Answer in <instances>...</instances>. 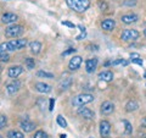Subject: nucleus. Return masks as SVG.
Returning <instances> with one entry per match:
<instances>
[{
    "mask_svg": "<svg viewBox=\"0 0 146 138\" xmlns=\"http://www.w3.org/2000/svg\"><path fill=\"white\" fill-rule=\"evenodd\" d=\"M66 4L77 12H84L90 6V0H66Z\"/></svg>",
    "mask_w": 146,
    "mask_h": 138,
    "instance_id": "obj_1",
    "label": "nucleus"
},
{
    "mask_svg": "<svg viewBox=\"0 0 146 138\" xmlns=\"http://www.w3.org/2000/svg\"><path fill=\"white\" fill-rule=\"evenodd\" d=\"M94 100V95L93 94H89V93H82L79 95H77L73 98L72 100V104L74 107H83L85 104H89Z\"/></svg>",
    "mask_w": 146,
    "mask_h": 138,
    "instance_id": "obj_2",
    "label": "nucleus"
},
{
    "mask_svg": "<svg viewBox=\"0 0 146 138\" xmlns=\"http://www.w3.org/2000/svg\"><path fill=\"white\" fill-rule=\"evenodd\" d=\"M6 50L7 52H15V50H21L27 45L26 39H12L10 42H6Z\"/></svg>",
    "mask_w": 146,
    "mask_h": 138,
    "instance_id": "obj_3",
    "label": "nucleus"
},
{
    "mask_svg": "<svg viewBox=\"0 0 146 138\" xmlns=\"http://www.w3.org/2000/svg\"><path fill=\"white\" fill-rule=\"evenodd\" d=\"M25 32V28L20 25H12V26H9L7 28L5 29V36L7 38H15V37L21 36L22 33Z\"/></svg>",
    "mask_w": 146,
    "mask_h": 138,
    "instance_id": "obj_4",
    "label": "nucleus"
},
{
    "mask_svg": "<svg viewBox=\"0 0 146 138\" xmlns=\"http://www.w3.org/2000/svg\"><path fill=\"white\" fill-rule=\"evenodd\" d=\"M140 33L136 29H124L121 34V39L124 42H131V40H136L139 38Z\"/></svg>",
    "mask_w": 146,
    "mask_h": 138,
    "instance_id": "obj_5",
    "label": "nucleus"
},
{
    "mask_svg": "<svg viewBox=\"0 0 146 138\" xmlns=\"http://www.w3.org/2000/svg\"><path fill=\"white\" fill-rule=\"evenodd\" d=\"M110 132H111V123L106 120H102L100 122V135H101V137L106 138L108 137Z\"/></svg>",
    "mask_w": 146,
    "mask_h": 138,
    "instance_id": "obj_6",
    "label": "nucleus"
},
{
    "mask_svg": "<svg viewBox=\"0 0 146 138\" xmlns=\"http://www.w3.org/2000/svg\"><path fill=\"white\" fill-rule=\"evenodd\" d=\"M77 114H78L79 116L84 117V119H88V120H93L94 116H95L94 111H91L90 109L84 108V107H82V108H79L78 110H77Z\"/></svg>",
    "mask_w": 146,
    "mask_h": 138,
    "instance_id": "obj_7",
    "label": "nucleus"
},
{
    "mask_svg": "<svg viewBox=\"0 0 146 138\" xmlns=\"http://www.w3.org/2000/svg\"><path fill=\"white\" fill-rule=\"evenodd\" d=\"M98 67V59L96 58H93V59H88L85 62V70L88 73H93L95 72Z\"/></svg>",
    "mask_w": 146,
    "mask_h": 138,
    "instance_id": "obj_8",
    "label": "nucleus"
},
{
    "mask_svg": "<svg viewBox=\"0 0 146 138\" xmlns=\"http://www.w3.org/2000/svg\"><path fill=\"white\" fill-rule=\"evenodd\" d=\"M121 20H122L123 23L131 25V23H135V22L139 20V16L135 15V13H127V15H123L121 17Z\"/></svg>",
    "mask_w": 146,
    "mask_h": 138,
    "instance_id": "obj_9",
    "label": "nucleus"
},
{
    "mask_svg": "<svg viewBox=\"0 0 146 138\" xmlns=\"http://www.w3.org/2000/svg\"><path fill=\"white\" fill-rule=\"evenodd\" d=\"M16 21H17V15H15V13H12V12H6V13H4V15L1 16V22L3 23L10 25V23H15Z\"/></svg>",
    "mask_w": 146,
    "mask_h": 138,
    "instance_id": "obj_10",
    "label": "nucleus"
},
{
    "mask_svg": "<svg viewBox=\"0 0 146 138\" xmlns=\"http://www.w3.org/2000/svg\"><path fill=\"white\" fill-rule=\"evenodd\" d=\"M22 72H23V67L22 66H11L7 71V75L10 78H17Z\"/></svg>",
    "mask_w": 146,
    "mask_h": 138,
    "instance_id": "obj_11",
    "label": "nucleus"
},
{
    "mask_svg": "<svg viewBox=\"0 0 146 138\" xmlns=\"http://www.w3.org/2000/svg\"><path fill=\"white\" fill-rule=\"evenodd\" d=\"M113 110H115V105H113V103H111V102H104L101 104V114L110 115V114L113 113Z\"/></svg>",
    "mask_w": 146,
    "mask_h": 138,
    "instance_id": "obj_12",
    "label": "nucleus"
},
{
    "mask_svg": "<svg viewBox=\"0 0 146 138\" xmlns=\"http://www.w3.org/2000/svg\"><path fill=\"white\" fill-rule=\"evenodd\" d=\"M80 64H82V58L80 56H73L71 59L70 64H68V68H70L71 71H76V70L79 68Z\"/></svg>",
    "mask_w": 146,
    "mask_h": 138,
    "instance_id": "obj_13",
    "label": "nucleus"
},
{
    "mask_svg": "<svg viewBox=\"0 0 146 138\" xmlns=\"http://www.w3.org/2000/svg\"><path fill=\"white\" fill-rule=\"evenodd\" d=\"M20 86H21V83L18 81H12L11 83H9L7 86H6V89H7V93L10 94V95H13L15 93H17V90L20 89Z\"/></svg>",
    "mask_w": 146,
    "mask_h": 138,
    "instance_id": "obj_14",
    "label": "nucleus"
},
{
    "mask_svg": "<svg viewBox=\"0 0 146 138\" xmlns=\"http://www.w3.org/2000/svg\"><path fill=\"white\" fill-rule=\"evenodd\" d=\"M101 27H102V29H105V31H113L115 29V27H116V21L112 20V18H106V20L102 21Z\"/></svg>",
    "mask_w": 146,
    "mask_h": 138,
    "instance_id": "obj_15",
    "label": "nucleus"
},
{
    "mask_svg": "<svg viewBox=\"0 0 146 138\" xmlns=\"http://www.w3.org/2000/svg\"><path fill=\"white\" fill-rule=\"evenodd\" d=\"M35 89L39 92V93H50L51 92V86H49L46 83H44V82H38V83H35Z\"/></svg>",
    "mask_w": 146,
    "mask_h": 138,
    "instance_id": "obj_16",
    "label": "nucleus"
},
{
    "mask_svg": "<svg viewBox=\"0 0 146 138\" xmlns=\"http://www.w3.org/2000/svg\"><path fill=\"white\" fill-rule=\"evenodd\" d=\"M21 128L25 132H32V131H34V128H35V125L33 122H31V121H28L26 119L25 121H21Z\"/></svg>",
    "mask_w": 146,
    "mask_h": 138,
    "instance_id": "obj_17",
    "label": "nucleus"
},
{
    "mask_svg": "<svg viewBox=\"0 0 146 138\" xmlns=\"http://www.w3.org/2000/svg\"><path fill=\"white\" fill-rule=\"evenodd\" d=\"M29 49H31V53H33L34 55H36V54L40 53L42 44H40L39 42H36V40H34V42H31L29 43Z\"/></svg>",
    "mask_w": 146,
    "mask_h": 138,
    "instance_id": "obj_18",
    "label": "nucleus"
},
{
    "mask_svg": "<svg viewBox=\"0 0 146 138\" xmlns=\"http://www.w3.org/2000/svg\"><path fill=\"white\" fill-rule=\"evenodd\" d=\"M99 78L101 81H105V82H111L113 80V73L111 71H102L99 75Z\"/></svg>",
    "mask_w": 146,
    "mask_h": 138,
    "instance_id": "obj_19",
    "label": "nucleus"
},
{
    "mask_svg": "<svg viewBox=\"0 0 146 138\" xmlns=\"http://www.w3.org/2000/svg\"><path fill=\"white\" fill-rule=\"evenodd\" d=\"M139 108V104L135 102V100H129V102L127 103L125 105V110L128 113H131V111H135V110H138Z\"/></svg>",
    "mask_w": 146,
    "mask_h": 138,
    "instance_id": "obj_20",
    "label": "nucleus"
},
{
    "mask_svg": "<svg viewBox=\"0 0 146 138\" xmlns=\"http://www.w3.org/2000/svg\"><path fill=\"white\" fill-rule=\"evenodd\" d=\"M72 82H73V80L71 77L63 78V81H61V83H60V88L61 89H68L72 86Z\"/></svg>",
    "mask_w": 146,
    "mask_h": 138,
    "instance_id": "obj_21",
    "label": "nucleus"
},
{
    "mask_svg": "<svg viewBox=\"0 0 146 138\" xmlns=\"http://www.w3.org/2000/svg\"><path fill=\"white\" fill-rule=\"evenodd\" d=\"M7 138H25V135L22 132H18V131H9L7 132Z\"/></svg>",
    "mask_w": 146,
    "mask_h": 138,
    "instance_id": "obj_22",
    "label": "nucleus"
},
{
    "mask_svg": "<svg viewBox=\"0 0 146 138\" xmlns=\"http://www.w3.org/2000/svg\"><path fill=\"white\" fill-rule=\"evenodd\" d=\"M25 64H26V66H27V68H28V70H33L34 66H35L34 59H32V58H27L26 61H25Z\"/></svg>",
    "mask_w": 146,
    "mask_h": 138,
    "instance_id": "obj_23",
    "label": "nucleus"
},
{
    "mask_svg": "<svg viewBox=\"0 0 146 138\" xmlns=\"http://www.w3.org/2000/svg\"><path fill=\"white\" fill-rule=\"evenodd\" d=\"M123 123H124L125 126V135H131V132H133V127H131V123L127 120H123Z\"/></svg>",
    "mask_w": 146,
    "mask_h": 138,
    "instance_id": "obj_24",
    "label": "nucleus"
},
{
    "mask_svg": "<svg viewBox=\"0 0 146 138\" xmlns=\"http://www.w3.org/2000/svg\"><path fill=\"white\" fill-rule=\"evenodd\" d=\"M56 121H57V123H58V125H60L61 127H63V128L67 127V121L65 120V117H63L62 115H58V116L56 117Z\"/></svg>",
    "mask_w": 146,
    "mask_h": 138,
    "instance_id": "obj_25",
    "label": "nucleus"
},
{
    "mask_svg": "<svg viewBox=\"0 0 146 138\" xmlns=\"http://www.w3.org/2000/svg\"><path fill=\"white\" fill-rule=\"evenodd\" d=\"M78 27H79V29H80V34L77 37V40H82V39H84L85 37H86V31H85V28L82 25H78Z\"/></svg>",
    "mask_w": 146,
    "mask_h": 138,
    "instance_id": "obj_26",
    "label": "nucleus"
},
{
    "mask_svg": "<svg viewBox=\"0 0 146 138\" xmlns=\"http://www.w3.org/2000/svg\"><path fill=\"white\" fill-rule=\"evenodd\" d=\"M36 76L43 77V78H54L52 73H49V72H45V71H38L36 72Z\"/></svg>",
    "mask_w": 146,
    "mask_h": 138,
    "instance_id": "obj_27",
    "label": "nucleus"
},
{
    "mask_svg": "<svg viewBox=\"0 0 146 138\" xmlns=\"http://www.w3.org/2000/svg\"><path fill=\"white\" fill-rule=\"evenodd\" d=\"M111 65H112V66H117V65H123V66H127V65H128V61H127V60H123V59H118V60L111 61Z\"/></svg>",
    "mask_w": 146,
    "mask_h": 138,
    "instance_id": "obj_28",
    "label": "nucleus"
},
{
    "mask_svg": "<svg viewBox=\"0 0 146 138\" xmlns=\"http://www.w3.org/2000/svg\"><path fill=\"white\" fill-rule=\"evenodd\" d=\"M9 60H10V56H9V54L6 52H0V61L7 62Z\"/></svg>",
    "mask_w": 146,
    "mask_h": 138,
    "instance_id": "obj_29",
    "label": "nucleus"
},
{
    "mask_svg": "<svg viewBox=\"0 0 146 138\" xmlns=\"http://www.w3.org/2000/svg\"><path fill=\"white\" fill-rule=\"evenodd\" d=\"M33 138H49V137L46 135V132H44V131H36L34 133Z\"/></svg>",
    "mask_w": 146,
    "mask_h": 138,
    "instance_id": "obj_30",
    "label": "nucleus"
},
{
    "mask_svg": "<svg viewBox=\"0 0 146 138\" xmlns=\"http://www.w3.org/2000/svg\"><path fill=\"white\" fill-rule=\"evenodd\" d=\"M6 123H7V117L4 116V115H0V130L5 127Z\"/></svg>",
    "mask_w": 146,
    "mask_h": 138,
    "instance_id": "obj_31",
    "label": "nucleus"
},
{
    "mask_svg": "<svg viewBox=\"0 0 146 138\" xmlns=\"http://www.w3.org/2000/svg\"><path fill=\"white\" fill-rule=\"evenodd\" d=\"M99 7H100V10L101 11H106L108 6H107V4L105 3V1H99Z\"/></svg>",
    "mask_w": 146,
    "mask_h": 138,
    "instance_id": "obj_32",
    "label": "nucleus"
},
{
    "mask_svg": "<svg viewBox=\"0 0 146 138\" xmlns=\"http://www.w3.org/2000/svg\"><path fill=\"white\" fill-rule=\"evenodd\" d=\"M135 4H136V0H125L124 1L125 6H134Z\"/></svg>",
    "mask_w": 146,
    "mask_h": 138,
    "instance_id": "obj_33",
    "label": "nucleus"
},
{
    "mask_svg": "<svg viewBox=\"0 0 146 138\" xmlns=\"http://www.w3.org/2000/svg\"><path fill=\"white\" fill-rule=\"evenodd\" d=\"M62 25H63V26L70 27V28H76V25H74V23H72V22H68V21H63V22H62Z\"/></svg>",
    "mask_w": 146,
    "mask_h": 138,
    "instance_id": "obj_34",
    "label": "nucleus"
},
{
    "mask_svg": "<svg viewBox=\"0 0 146 138\" xmlns=\"http://www.w3.org/2000/svg\"><path fill=\"white\" fill-rule=\"evenodd\" d=\"M72 53H76V49L71 48V49L66 50V52H63V53H62V56H66V55H70V54H72Z\"/></svg>",
    "mask_w": 146,
    "mask_h": 138,
    "instance_id": "obj_35",
    "label": "nucleus"
},
{
    "mask_svg": "<svg viewBox=\"0 0 146 138\" xmlns=\"http://www.w3.org/2000/svg\"><path fill=\"white\" fill-rule=\"evenodd\" d=\"M131 62H134V64H138V65H143V60L139 58V59H131Z\"/></svg>",
    "mask_w": 146,
    "mask_h": 138,
    "instance_id": "obj_36",
    "label": "nucleus"
},
{
    "mask_svg": "<svg viewBox=\"0 0 146 138\" xmlns=\"http://www.w3.org/2000/svg\"><path fill=\"white\" fill-rule=\"evenodd\" d=\"M54 105H55V100L54 99H50V107H49L50 111H52V110H54Z\"/></svg>",
    "mask_w": 146,
    "mask_h": 138,
    "instance_id": "obj_37",
    "label": "nucleus"
},
{
    "mask_svg": "<svg viewBox=\"0 0 146 138\" xmlns=\"http://www.w3.org/2000/svg\"><path fill=\"white\" fill-rule=\"evenodd\" d=\"M139 58H140V55H139V54H136V53L130 54V59H139Z\"/></svg>",
    "mask_w": 146,
    "mask_h": 138,
    "instance_id": "obj_38",
    "label": "nucleus"
},
{
    "mask_svg": "<svg viewBox=\"0 0 146 138\" xmlns=\"http://www.w3.org/2000/svg\"><path fill=\"white\" fill-rule=\"evenodd\" d=\"M141 126L146 128V117H144L143 120H141Z\"/></svg>",
    "mask_w": 146,
    "mask_h": 138,
    "instance_id": "obj_39",
    "label": "nucleus"
},
{
    "mask_svg": "<svg viewBox=\"0 0 146 138\" xmlns=\"http://www.w3.org/2000/svg\"><path fill=\"white\" fill-rule=\"evenodd\" d=\"M144 78H146V72H145V73H144Z\"/></svg>",
    "mask_w": 146,
    "mask_h": 138,
    "instance_id": "obj_40",
    "label": "nucleus"
},
{
    "mask_svg": "<svg viewBox=\"0 0 146 138\" xmlns=\"http://www.w3.org/2000/svg\"><path fill=\"white\" fill-rule=\"evenodd\" d=\"M144 34H145V37H146V29H145V31H144Z\"/></svg>",
    "mask_w": 146,
    "mask_h": 138,
    "instance_id": "obj_41",
    "label": "nucleus"
},
{
    "mask_svg": "<svg viewBox=\"0 0 146 138\" xmlns=\"http://www.w3.org/2000/svg\"><path fill=\"white\" fill-rule=\"evenodd\" d=\"M0 138H3V137H1V136H0Z\"/></svg>",
    "mask_w": 146,
    "mask_h": 138,
    "instance_id": "obj_42",
    "label": "nucleus"
},
{
    "mask_svg": "<svg viewBox=\"0 0 146 138\" xmlns=\"http://www.w3.org/2000/svg\"><path fill=\"white\" fill-rule=\"evenodd\" d=\"M144 138H146V136H145V137H144Z\"/></svg>",
    "mask_w": 146,
    "mask_h": 138,
    "instance_id": "obj_43",
    "label": "nucleus"
},
{
    "mask_svg": "<svg viewBox=\"0 0 146 138\" xmlns=\"http://www.w3.org/2000/svg\"><path fill=\"white\" fill-rule=\"evenodd\" d=\"M0 68H1V67H0Z\"/></svg>",
    "mask_w": 146,
    "mask_h": 138,
    "instance_id": "obj_44",
    "label": "nucleus"
}]
</instances>
